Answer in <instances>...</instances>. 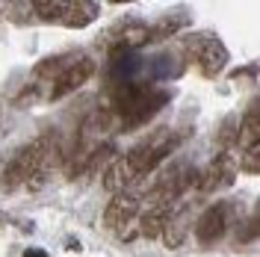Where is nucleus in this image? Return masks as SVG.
Here are the masks:
<instances>
[{"label": "nucleus", "instance_id": "1", "mask_svg": "<svg viewBox=\"0 0 260 257\" xmlns=\"http://www.w3.org/2000/svg\"><path fill=\"white\" fill-rule=\"evenodd\" d=\"M172 101L169 89H154V86H142L136 80H121L113 89V110L115 124L121 130H133L145 124L154 113H160L162 107Z\"/></svg>", "mask_w": 260, "mask_h": 257}, {"label": "nucleus", "instance_id": "2", "mask_svg": "<svg viewBox=\"0 0 260 257\" xmlns=\"http://www.w3.org/2000/svg\"><path fill=\"white\" fill-rule=\"evenodd\" d=\"M180 142H183V133L169 130V127H162V130H157V133H151L148 139L136 142L127 154L121 157L124 166H127L130 180H139V177L151 175V172H154V169H157V166H160V163L166 160Z\"/></svg>", "mask_w": 260, "mask_h": 257}, {"label": "nucleus", "instance_id": "3", "mask_svg": "<svg viewBox=\"0 0 260 257\" xmlns=\"http://www.w3.org/2000/svg\"><path fill=\"white\" fill-rule=\"evenodd\" d=\"M183 53L186 59H192L201 71V77H219L228 65V48L219 42V36L213 33H195V36H186L183 39Z\"/></svg>", "mask_w": 260, "mask_h": 257}, {"label": "nucleus", "instance_id": "4", "mask_svg": "<svg viewBox=\"0 0 260 257\" xmlns=\"http://www.w3.org/2000/svg\"><path fill=\"white\" fill-rule=\"evenodd\" d=\"M92 74H95V59H92V56H74V59H71V62L56 74V80L50 83L48 101H59V98L71 95V92H74V89H80Z\"/></svg>", "mask_w": 260, "mask_h": 257}, {"label": "nucleus", "instance_id": "5", "mask_svg": "<svg viewBox=\"0 0 260 257\" xmlns=\"http://www.w3.org/2000/svg\"><path fill=\"white\" fill-rule=\"evenodd\" d=\"M228 225H231V204L228 201H216V204H210L198 216V222H195V240L201 242L204 248L216 245L225 237Z\"/></svg>", "mask_w": 260, "mask_h": 257}, {"label": "nucleus", "instance_id": "6", "mask_svg": "<svg viewBox=\"0 0 260 257\" xmlns=\"http://www.w3.org/2000/svg\"><path fill=\"white\" fill-rule=\"evenodd\" d=\"M234 180H237V160L222 151V154H216L210 160V166L201 172V183H198V189L201 192H213V189H219V186H234Z\"/></svg>", "mask_w": 260, "mask_h": 257}, {"label": "nucleus", "instance_id": "7", "mask_svg": "<svg viewBox=\"0 0 260 257\" xmlns=\"http://www.w3.org/2000/svg\"><path fill=\"white\" fill-rule=\"evenodd\" d=\"M136 216H139V198L133 192H115L110 198L107 210H104V225L115 231L118 225H124V222L136 219Z\"/></svg>", "mask_w": 260, "mask_h": 257}, {"label": "nucleus", "instance_id": "8", "mask_svg": "<svg viewBox=\"0 0 260 257\" xmlns=\"http://www.w3.org/2000/svg\"><path fill=\"white\" fill-rule=\"evenodd\" d=\"M98 15H101V6H98V3L74 0V3H65V12H62V18H59V24L68 27V30H83V27H89Z\"/></svg>", "mask_w": 260, "mask_h": 257}, {"label": "nucleus", "instance_id": "9", "mask_svg": "<svg viewBox=\"0 0 260 257\" xmlns=\"http://www.w3.org/2000/svg\"><path fill=\"white\" fill-rule=\"evenodd\" d=\"M169 219H172V210L169 207H148L142 210V216H139V237H145V240H157L162 237V231L169 225Z\"/></svg>", "mask_w": 260, "mask_h": 257}, {"label": "nucleus", "instance_id": "10", "mask_svg": "<svg viewBox=\"0 0 260 257\" xmlns=\"http://www.w3.org/2000/svg\"><path fill=\"white\" fill-rule=\"evenodd\" d=\"M237 145L240 148H251V145H260V115H257V101H251L248 113L240 118L237 124Z\"/></svg>", "mask_w": 260, "mask_h": 257}, {"label": "nucleus", "instance_id": "11", "mask_svg": "<svg viewBox=\"0 0 260 257\" xmlns=\"http://www.w3.org/2000/svg\"><path fill=\"white\" fill-rule=\"evenodd\" d=\"M101 183H104V189H110V192H124V186L130 183V175H127V166L121 157H113V160L107 163V169H104V175H101Z\"/></svg>", "mask_w": 260, "mask_h": 257}, {"label": "nucleus", "instance_id": "12", "mask_svg": "<svg viewBox=\"0 0 260 257\" xmlns=\"http://www.w3.org/2000/svg\"><path fill=\"white\" fill-rule=\"evenodd\" d=\"M183 24H186V18H162L160 24L148 27L145 45H160V42H169V39H172V36H175Z\"/></svg>", "mask_w": 260, "mask_h": 257}, {"label": "nucleus", "instance_id": "13", "mask_svg": "<svg viewBox=\"0 0 260 257\" xmlns=\"http://www.w3.org/2000/svg\"><path fill=\"white\" fill-rule=\"evenodd\" d=\"M30 9L42 21H59L65 12V3L62 0H36V3H30Z\"/></svg>", "mask_w": 260, "mask_h": 257}, {"label": "nucleus", "instance_id": "14", "mask_svg": "<svg viewBox=\"0 0 260 257\" xmlns=\"http://www.w3.org/2000/svg\"><path fill=\"white\" fill-rule=\"evenodd\" d=\"M237 172H245V175H257L260 172V145H251L245 148L240 163H237Z\"/></svg>", "mask_w": 260, "mask_h": 257}, {"label": "nucleus", "instance_id": "15", "mask_svg": "<svg viewBox=\"0 0 260 257\" xmlns=\"http://www.w3.org/2000/svg\"><path fill=\"white\" fill-rule=\"evenodd\" d=\"M183 240H186V231H183V225L169 219V225H166V231H162V242H166L169 248H178V245H183Z\"/></svg>", "mask_w": 260, "mask_h": 257}, {"label": "nucleus", "instance_id": "16", "mask_svg": "<svg viewBox=\"0 0 260 257\" xmlns=\"http://www.w3.org/2000/svg\"><path fill=\"white\" fill-rule=\"evenodd\" d=\"M115 237H118L121 242H133V240H139V216H136V219H130V222H124V225L115 228Z\"/></svg>", "mask_w": 260, "mask_h": 257}, {"label": "nucleus", "instance_id": "17", "mask_svg": "<svg viewBox=\"0 0 260 257\" xmlns=\"http://www.w3.org/2000/svg\"><path fill=\"white\" fill-rule=\"evenodd\" d=\"M237 142V130H234V121H231V118H228L225 121V127H222V136H219V145H222V148H231V145Z\"/></svg>", "mask_w": 260, "mask_h": 257}, {"label": "nucleus", "instance_id": "18", "mask_svg": "<svg viewBox=\"0 0 260 257\" xmlns=\"http://www.w3.org/2000/svg\"><path fill=\"white\" fill-rule=\"evenodd\" d=\"M24 257H48V251H45V248H27Z\"/></svg>", "mask_w": 260, "mask_h": 257}, {"label": "nucleus", "instance_id": "19", "mask_svg": "<svg viewBox=\"0 0 260 257\" xmlns=\"http://www.w3.org/2000/svg\"><path fill=\"white\" fill-rule=\"evenodd\" d=\"M0 225H6V216H3V213H0Z\"/></svg>", "mask_w": 260, "mask_h": 257}]
</instances>
